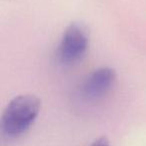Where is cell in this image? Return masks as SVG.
I'll list each match as a JSON object with an SVG mask.
<instances>
[{
    "mask_svg": "<svg viewBox=\"0 0 146 146\" xmlns=\"http://www.w3.org/2000/svg\"><path fill=\"white\" fill-rule=\"evenodd\" d=\"M39 98L31 94L14 97L4 109L1 129L8 137H17L29 129L40 111Z\"/></svg>",
    "mask_w": 146,
    "mask_h": 146,
    "instance_id": "cell-1",
    "label": "cell"
},
{
    "mask_svg": "<svg viewBox=\"0 0 146 146\" xmlns=\"http://www.w3.org/2000/svg\"><path fill=\"white\" fill-rule=\"evenodd\" d=\"M89 45V35L85 26L71 23L65 29L57 48V58L61 63L71 64L84 56Z\"/></svg>",
    "mask_w": 146,
    "mask_h": 146,
    "instance_id": "cell-2",
    "label": "cell"
},
{
    "mask_svg": "<svg viewBox=\"0 0 146 146\" xmlns=\"http://www.w3.org/2000/svg\"><path fill=\"white\" fill-rule=\"evenodd\" d=\"M116 80L115 71L109 67H102L88 75L82 85V92L87 98L98 99L111 90Z\"/></svg>",
    "mask_w": 146,
    "mask_h": 146,
    "instance_id": "cell-3",
    "label": "cell"
},
{
    "mask_svg": "<svg viewBox=\"0 0 146 146\" xmlns=\"http://www.w3.org/2000/svg\"><path fill=\"white\" fill-rule=\"evenodd\" d=\"M90 146H110V144L106 137H100L96 139Z\"/></svg>",
    "mask_w": 146,
    "mask_h": 146,
    "instance_id": "cell-4",
    "label": "cell"
}]
</instances>
